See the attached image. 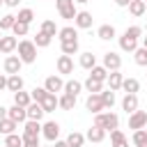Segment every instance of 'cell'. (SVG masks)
<instances>
[{"mask_svg": "<svg viewBox=\"0 0 147 147\" xmlns=\"http://www.w3.org/2000/svg\"><path fill=\"white\" fill-rule=\"evenodd\" d=\"M142 46H145V48H147V37H142Z\"/></svg>", "mask_w": 147, "mask_h": 147, "instance_id": "11a10c76", "label": "cell"}, {"mask_svg": "<svg viewBox=\"0 0 147 147\" xmlns=\"http://www.w3.org/2000/svg\"><path fill=\"white\" fill-rule=\"evenodd\" d=\"M5 74L7 76H11V74H21V67H23V60L18 57V55H7L5 57Z\"/></svg>", "mask_w": 147, "mask_h": 147, "instance_id": "8992f818", "label": "cell"}, {"mask_svg": "<svg viewBox=\"0 0 147 147\" xmlns=\"http://www.w3.org/2000/svg\"><path fill=\"white\" fill-rule=\"evenodd\" d=\"M60 48L64 55H76L78 53V39H69V41H60Z\"/></svg>", "mask_w": 147, "mask_h": 147, "instance_id": "d6a6232c", "label": "cell"}, {"mask_svg": "<svg viewBox=\"0 0 147 147\" xmlns=\"http://www.w3.org/2000/svg\"><path fill=\"white\" fill-rule=\"evenodd\" d=\"M124 32H126L129 37H133V39H140V34H142V28H140V25H131V28H126Z\"/></svg>", "mask_w": 147, "mask_h": 147, "instance_id": "7dc6e473", "label": "cell"}, {"mask_svg": "<svg viewBox=\"0 0 147 147\" xmlns=\"http://www.w3.org/2000/svg\"><path fill=\"white\" fill-rule=\"evenodd\" d=\"M129 14L131 16H142V14H147V7H145V2L142 0H131V5H129Z\"/></svg>", "mask_w": 147, "mask_h": 147, "instance_id": "4dcf8cb0", "label": "cell"}, {"mask_svg": "<svg viewBox=\"0 0 147 147\" xmlns=\"http://www.w3.org/2000/svg\"><path fill=\"white\" fill-rule=\"evenodd\" d=\"M57 99H60V108H62V110H74V106H76V99H78V96H74V94H67V92H62V94H60Z\"/></svg>", "mask_w": 147, "mask_h": 147, "instance_id": "83f0119b", "label": "cell"}, {"mask_svg": "<svg viewBox=\"0 0 147 147\" xmlns=\"http://www.w3.org/2000/svg\"><path fill=\"white\" fill-rule=\"evenodd\" d=\"M41 108H44L46 113H53L55 108H60V99H57V94L46 92V96H44V101H41Z\"/></svg>", "mask_w": 147, "mask_h": 147, "instance_id": "ac0fdd59", "label": "cell"}, {"mask_svg": "<svg viewBox=\"0 0 147 147\" xmlns=\"http://www.w3.org/2000/svg\"><path fill=\"white\" fill-rule=\"evenodd\" d=\"M23 76L21 74H11V76H7V90L9 92H18V90H23Z\"/></svg>", "mask_w": 147, "mask_h": 147, "instance_id": "cb8c5ba5", "label": "cell"}, {"mask_svg": "<svg viewBox=\"0 0 147 147\" xmlns=\"http://www.w3.org/2000/svg\"><path fill=\"white\" fill-rule=\"evenodd\" d=\"M18 2H21V0H5L7 7H18Z\"/></svg>", "mask_w": 147, "mask_h": 147, "instance_id": "816d5d0a", "label": "cell"}, {"mask_svg": "<svg viewBox=\"0 0 147 147\" xmlns=\"http://www.w3.org/2000/svg\"><path fill=\"white\" fill-rule=\"evenodd\" d=\"M2 90H7V76L5 74H0V92Z\"/></svg>", "mask_w": 147, "mask_h": 147, "instance_id": "c3c4849f", "label": "cell"}, {"mask_svg": "<svg viewBox=\"0 0 147 147\" xmlns=\"http://www.w3.org/2000/svg\"><path fill=\"white\" fill-rule=\"evenodd\" d=\"M46 92H48L46 87H34V90L30 92V96H32V101H39V103H41L44 96H46Z\"/></svg>", "mask_w": 147, "mask_h": 147, "instance_id": "f6af8a7d", "label": "cell"}, {"mask_svg": "<svg viewBox=\"0 0 147 147\" xmlns=\"http://www.w3.org/2000/svg\"><path fill=\"white\" fill-rule=\"evenodd\" d=\"M85 108H87L92 115L103 113L106 106H103V101H101V94H87V99H85Z\"/></svg>", "mask_w": 147, "mask_h": 147, "instance_id": "52a82bcc", "label": "cell"}, {"mask_svg": "<svg viewBox=\"0 0 147 147\" xmlns=\"http://www.w3.org/2000/svg\"><path fill=\"white\" fill-rule=\"evenodd\" d=\"M14 103H18V106H23V108H28V106L32 103V96H30V92H23V90H18V92H14Z\"/></svg>", "mask_w": 147, "mask_h": 147, "instance_id": "e575fe53", "label": "cell"}, {"mask_svg": "<svg viewBox=\"0 0 147 147\" xmlns=\"http://www.w3.org/2000/svg\"><path fill=\"white\" fill-rule=\"evenodd\" d=\"M25 110H28V119H37V122H41V117L46 115V110L41 108V103H39V101H32Z\"/></svg>", "mask_w": 147, "mask_h": 147, "instance_id": "d6986e66", "label": "cell"}, {"mask_svg": "<svg viewBox=\"0 0 147 147\" xmlns=\"http://www.w3.org/2000/svg\"><path fill=\"white\" fill-rule=\"evenodd\" d=\"M119 39V48L124 51V53H133L136 48H138V39H133V37H129L126 32L122 34V37H117Z\"/></svg>", "mask_w": 147, "mask_h": 147, "instance_id": "e0dca14e", "label": "cell"}, {"mask_svg": "<svg viewBox=\"0 0 147 147\" xmlns=\"http://www.w3.org/2000/svg\"><path fill=\"white\" fill-rule=\"evenodd\" d=\"M92 23H94V18H92V14L90 11H78L76 14V18H74V25L78 28V30H90L92 28Z\"/></svg>", "mask_w": 147, "mask_h": 147, "instance_id": "30bf717a", "label": "cell"}, {"mask_svg": "<svg viewBox=\"0 0 147 147\" xmlns=\"http://www.w3.org/2000/svg\"><path fill=\"white\" fill-rule=\"evenodd\" d=\"M78 64L83 67V69H92V67H96V55H92V51H85V53H80V57H78Z\"/></svg>", "mask_w": 147, "mask_h": 147, "instance_id": "603a6c76", "label": "cell"}, {"mask_svg": "<svg viewBox=\"0 0 147 147\" xmlns=\"http://www.w3.org/2000/svg\"><path fill=\"white\" fill-rule=\"evenodd\" d=\"M96 37H99V39H103V41H110V39H115V37H117V30H115V25L103 23V25H99Z\"/></svg>", "mask_w": 147, "mask_h": 147, "instance_id": "2e32d148", "label": "cell"}, {"mask_svg": "<svg viewBox=\"0 0 147 147\" xmlns=\"http://www.w3.org/2000/svg\"><path fill=\"white\" fill-rule=\"evenodd\" d=\"M99 94H101V101H103L106 110H110V108L115 106V92H113V90H103V92H99Z\"/></svg>", "mask_w": 147, "mask_h": 147, "instance_id": "60d3db41", "label": "cell"}, {"mask_svg": "<svg viewBox=\"0 0 147 147\" xmlns=\"http://www.w3.org/2000/svg\"><path fill=\"white\" fill-rule=\"evenodd\" d=\"M85 133H80V131H71L69 136H67V142H69V147H83L85 145Z\"/></svg>", "mask_w": 147, "mask_h": 147, "instance_id": "f1b7e54d", "label": "cell"}, {"mask_svg": "<svg viewBox=\"0 0 147 147\" xmlns=\"http://www.w3.org/2000/svg\"><path fill=\"white\" fill-rule=\"evenodd\" d=\"M74 2H76V5H87L90 0H74Z\"/></svg>", "mask_w": 147, "mask_h": 147, "instance_id": "db71d44e", "label": "cell"}, {"mask_svg": "<svg viewBox=\"0 0 147 147\" xmlns=\"http://www.w3.org/2000/svg\"><path fill=\"white\" fill-rule=\"evenodd\" d=\"M32 41H34V44H37V48H46V46H51V41H53V37H51V34H46V32H41V30H39V32H37V34H34V39H32Z\"/></svg>", "mask_w": 147, "mask_h": 147, "instance_id": "d590c367", "label": "cell"}, {"mask_svg": "<svg viewBox=\"0 0 147 147\" xmlns=\"http://www.w3.org/2000/svg\"><path fill=\"white\" fill-rule=\"evenodd\" d=\"M5 117H7V108H5V106H0V119H5Z\"/></svg>", "mask_w": 147, "mask_h": 147, "instance_id": "f5cc1de1", "label": "cell"}, {"mask_svg": "<svg viewBox=\"0 0 147 147\" xmlns=\"http://www.w3.org/2000/svg\"><path fill=\"white\" fill-rule=\"evenodd\" d=\"M103 85H106V83H101V80H94L92 76H87V80L83 83V87H85L90 94H99V92H103Z\"/></svg>", "mask_w": 147, "mask_h": 147, "instance_id": "484cf974", "label": "cell"}, {"mask_svg": "<svg viewBox=\"0 0 147 147\" xmlns=\"http://www.w3.org/2000/svg\"><path fill=\"white\" fill-rule=\"evenodd\" d=\"M145 7H147V2H145Z\"/></svg>", "mask_w": 147, "mask_h": 147, "instance_id": "91938a15", "label": "cell"}, {"mask_svg": "<svg viewBox=\"0 0 147 147\" xmlns=\"http://www.w3.org/2000/svg\"><path fill=\"white\" fill-rule=\"evenodd\" d=\"M28 30H30V25H28V23L16 21V23H14V28H11V34H14V37H25V34H28Z\"/></svg>", "mask_w": 147, "mask_h": 147, "instance_id": "7bdbcfd3", "label": "cell"}, {"mask_svg": "<svg viewBox=\"0 0 147 147\" xmlns=\"http://www.w3.org/2000/svg\"><path fill=\"white\" fill-rule=\"evenodd\" d=\"M55 7H57V14L67 21H74L78 9H76V2L74 0H55Z\"/></svg>", "mask_w": 147, "mask_h": 147, "instance_id": "3957f363", "label": "cell"}, {"mask_svg": "<svg viewBox=\"0 0 147 147\" xmlns=\"http://www.w3.org/2000/svg\"><path fill=\"white\" fill-rule=\"evenodd\" d=\"M23 136H41V122L25 119L23 122Z\"/></svg>", "mask_w": 147, "mask_h": 147, "instance_id": "ffe728a7", "label": "cell"}, {"mask_svg": "<svg viewBox=\"0 0 147 147\" xmlns=\"http://www.w3.org/2000/svg\"><path fill=\"white\" fill-rule=\"evenodd\" d=\"M142 2H147V0H142Z\"/></svg>", "mask_w": 147, "mask_h": 147, "instance_id": "680465c9", "label": "cell"}, {"mask_svg": "<svg viewBox=\"0 0 147 147\" xmlns=\"http://www.w3.org/2000/svg\"><path fill=\"white\" fill-rule=\"evenodd\" d=\"M110 147H129V140H126V136L119 129L110 131Z\"/></svg>", "mask_w": 147, "mask_h": 147, "instance_id": "d4e9b609", "label": "cell"}, {"mask_svg": "<svg viewBox=\"0 0 147 147\" xmlns=\"http://www.w3.org/2000/svg\"><path fill=\"white\" fill-rule=\"evenodd\" d=\"M145 30H147V25H145Z\"/></svg>", "mask_w": 147, "mask_h": 147, "instance_id": "94428289", "label": "cell"}, {"mask_svg": "<svg viewBox=\"0 0 147 147\" xmlns=\"http://www.w3.org/2000/svg\"><path fill=\"white\" fill-rule=\"evenodd\" d=\"M41 136H44L48 142H55V140L60 138V124H57L55 119L44 122V124H41Z\"/></svg>", "mask_w": 147, "mask_h": 147, "instance_id": "277c9868", "label": "cell"}, {"mask_svg": "<svg viewBox=\"0 0 147 147\" xmlns=\"http://www.w3.org/2000/svg\"><path fill=\"white\" fill-rule=\"evenodd\" d=\"M122 90H124V94H136V92L140 90V83H138V78H124V83H122Z\"/></svg>", "mask_w": 147, "mask_h": 147, "instance_id": "836d02e7", "label": "cell"}, {"mask_svg": "<svg viewBox=\"0 0 147 147\" xmlns=\"http://www.w3.org/2000/svg\"><path fill=\"white\" fill-rule=\"evenodd\" d=\"M122 110H126V115H131L133 110H138V94H124Z\"/></svg>", "mask_w": 147, "mask_h": 147, "instance_id": "7402d4cb", "label": "cell"}, {"mask_svg": "<svg viewBox=\"0 0 147 147\" xmlns=\"http://www.w3.org/2000/svg\"><path fill=\"white\" fill-rule=\"evenodd\" d=\"M57 39H60V41L78 39V28H76V25H64V28H60V32H57Z\"/></svg>", "mask_w": 147, "mask_h": 147, "instance_id": "44dd1931", "label": "cell"}, {"mask_svg": "<svg viewBox=\"0 0 147 147\" xmlns=\"http://www.w3.org/2000/svg\"><path fill=\"white\" fill-rule=\"evenodd\" d=\"M41 147H53V145H41Z\"/></svg>", "mask_w": 147, "mask_h": 147, "instance_id": "6f0895ef", "label": "cell"}, {"mask_svg": "<svg viewBox=\"0 0 147 147\" xmlns=\"http://www.w3.org/2000/svg\"><path fill=\"white\" fill-rule=\"evenodd\" d=\"M16 51H18V57L23 60V64H32L37 60V44L32 39H21Z\"/></svg>", "mask_w": 147, "mask_h": 147, "instance_id": "6da1fadb", "label": "cell"}, {"mask_svg": "<svg viewBox=\"0 0 147 147\" xmlns=\"http://www.w3.org/2000/svg\"><path fill=\"white\" fill-rule=\"evenodd\" d=\"M14 23H16V16H14V14H5V16L0 18V30H2V32H5V30H11Z\"/></svg>", "mask_w": 147, "mask_h": 147, "instance_id": "ee69618b", "label": "cell"}, {"mask_svg": "<svg viewBox=\"0 0 147 147\" xmlns=\"http://www.w3.org/2000/svg\"><path fill=\"white\" fill-rule=\"evenodd\" d=\"M41 32H46V34H51V37H55L57 32H60V28L55 25V21H51V18H46L44 23H41V28H39Z\"/></svg>", "mask_w": 147, "mask_h": 147, "instance_id": "ab89813d", "label": "cell"}, {"mask_svg": "<svg viewBox=\"0 0 147 147\" xmlns=\"http://www.w3.org/2000/svg\"><path fill=\"white\" fill-rule=\"evenodd\" d=\"M133 60H136L138 67H147V48L145 46H138L133 51Z\"/></svg>", "mask_w": 147, "mask_h": 147, "instance_id": "8d00e7d4", "label": "cell"}, {"mask_svg": "<svg viewBox=\"0 0 147 147\" xmlns=\"http://www.w3.org/2000/svg\"><path fill=\"white\" fill-rule=\"evenodd\" d=\"M23 147H41L39 136H23Z\"/></svg>", "mask_w": 147, "mask_h": 147, "instance_id": "bcb514c9", "label": "cell"}, {"mask_svg": "<svg viewBox=\"0 0 147 147\" xmlns=\"http://www.w3.org/2000/svg\"><path fill=\"white\" fill-rule=\"evenodd\" d=\"M53 147H69V142H67V140H60V138H57V140L53 142Z\"/></svg>", "mask_w": 147, "mask_h": 147, "instance_id": "681fc988", "label": "cell"}, {"mask_svg": "<svg viewBox=\"0 0 147 147\" xmlns=\"http://www.w3.org/2000/svg\"><path fill=\"white\" fill-rule=\"evenodd\" d=\"M64 92H67V94H74V96H78V94L83 92V83H80V80H76V78L64 80Z\"/></svg>", "mask_w": 147, "mask_h": 147, "instance_id": "4316f807", "label": "cell"}, {"mask_svg": "<svg viewBox=\"0 0 147 147\" xmlns=\"http://www.w3.org/2000/svg\"><path fill=\"white\" fill-rule=\"evenodd\" d=\"M16 21H23V23H32L34 21V11L30 9V7H23V9H18V16H16Z\"/></svg>", "mask_w": 147, "mask_h": 147, "instance_id": "f35d334b", "label": "cell"}, {"mask_svg": "<svg viewBox=\"0 0 147 147\" xmlns=\"http://www.w3.org/2000/svg\"><path fill=\"white\" fill-rule=\"evenodd\" d=\"M16 48H18V39H16L14 34H2V37H0V53L11 55Z\"/></svg>", "mask_w": 147, "mask_h": 147, "instance_id": "ba28073f", "label": "cell"}, {"mask_svg": "<svg viewBox=\"0 0 147 147\" xmlns=\"http://www.w3.org/2000/svg\"><path fill=\"white\" fill-rule=\"evenodd\" d=\"M94 124L106 129V131H115V129H119V117L115 113H110V110H103V113L94 115Z\"/></svg>", "mask_w": 147, "mask_h": 147, "instance_id": "7a4b0ae2", "label": "cell"}, {"mask_svg": "<svg viewBox=\"0 0 147 147\" xmlns=\"http://www.w3.org/2000/svg\"><path fill=\"white\" fill-rule=\"evenodd\" d=\"M131 140H133L136 147H147V131H145V129H136Z\"/></svg>", "mask_w": 147, "mask_h": 147, "instance_id": "74e56055", "label": "cell"}, {"mask_svg": "<svg viewBox=\"0 0 147 147\" xmlns=\"http://www.w3.org/2000/svg\"><path fill=\"white\" fill-rule=\"evenodd\" d=\"M103 67H106L108 71H117V69L122 67V57H119V53H115V51L103 53Z\"/></svg>", "mask_w": 147, "mask_h": 147, "instance_id": "9c48e42d", "label": "cell"}, {"mask_svg": "<svg viewBox=\"0 0 147 147\" xmlns=\"http://www.w3.org/2000/svg\"><path fill=\"white\" fill-rule=\"evenodd\" d=\"M55 67H57V74H62V76L74 74V60H71V55H64V53H62V55L57 57Z\"/></svg>", "mask_w": 147, "mask_h": 147, "instance_id": "8fae6325", "label": "cell"}, {"mask_svg": "<svg viewBox=\"0 0 147 147\" xmlns=\"http://www.w3.org/2000/svg\"><path fill=\"white\" fill-rule=\"evenodd\" d=\"M108 74H110V71H108L103 64H96V67H92V69H90V76H92L94 80H101V83H106Z\"/></svg>", "mask_w": 147, "mask_h": 147, "instance_id": "f546056e", "label": "cell"}, {"mask_svg": "<svg viewBox=\"0 0 147 147\" xmlns=\"http://www.w3.org/2000/svg\"><path fill=\"white\" fill-rule=\"evenodd\" d=\"M5 147H23V136H18V133L5 136Z\"/></svg>", "mask_w": 147, "mask_h": 147, "instance_id": "b9f144b4", "label": "cell"}, {"mask_svg": "<svg viewBox=\"0 0 147 147\" xmlns=\"http://www.w3.org/2000/svg\"><path fill=\"white\" fill-rule=\"evenodd\" d=\"M115 5H117V7H129L131 0H115Z\"/></svg>", "mask_w": 147, "mask_h": 147, "instance_id": "f907efd6", "label": "cell"}, {"mask_svg": "<svg viewBox=\"0 0 147 147\" xmlns=\"http://www.w3.org/2000/svg\"><path fill=\"white\" fill-rule=\"evenodd\" d=\"M122 83H124V76L119 74V69H117V71H110L108 78H106V85H108V90H113V92L122 90Z\"/></svg>", "mask_w": 147, "mask_h": 147, "instance_id": "9a60e30c", "label": "cell"}, {"mask_svg": "<svg viewBox=\"0 0 147 147\" xmlns=\"http://www.w3.org/2000/svg\"><path fill=\"white\" fill-rule=\"evenodd\" d=\"M16 129H18V124H16L14 119H9V117H5V119H0V133H2V136H9V133H16Z\"/></svg>", "mask_w": 147, "mask_h": 147, "instance_id": "1f68e13d", "label": "cell"}, {"mask_svg": "<svg viewBox=\"0 0 147 147\" xmlns=\"http://www.w3.org/2000/svg\"><path fill=\"white\" fill-rule=\"evenodd\" d=\"M7 117H9V119H14L16 124H23V122L28 119V110H25L23 106H18V103H14L11 108H7Z\"/></svg>", "mask_w": 147, "mask_h": 147, "instance_id": "7c38bea8", "label": "cell"}, {"mask_svg": "<svg viewBox=\"0 0 147 147\" xmlns=\"http://www.w3.org/2000/svg\"><path fill=\"white\" fill-rule=\"evenodd\" d=\"M129 129H147V113L145 110H133L129 115Z\"/></svg>", "mask_w": 147, "mask_h": 147, "instance_id": "5b68a950", "label": "cell"}, {"mask_svg": "<svg viewBox=\"0 0 147 147\" xmlns=\"http://www.w3.org/2000/svg\"><path fill=\"white\" fill-rule=\"evenodd\" d=\"M2 5H5V0H0V7H2Z\"/></svg>", "mask_w": 147, "mask_h": 147, "instance_id": "9f6ffc18", "label": "cell"}, {"mask_svg": "<svg viewBox=\"0 0 147 147\" xmlns=\"http://www.w3.org/2000/svg\"><path fill=\"white\" fill-rule=\"evenodd\" d=\"M44 87L48 90V92H53V94H57V92H64V80H62V76H48L46 78V83H44Z\"/></svg>", "mask_w": 147, "mask_h": 147, "instance_id": "4fadbf2b", "label": "cell"}, {"mask_svg": "<svg viewBox=\"0 0 147 147\" xmlns=\"http://www.w3.org/2000/svg\"><path fill=\"white\" fill-rule=\"evenodd\" d=\"M106 133H108L106 129H101V126H96V124H92V126L87 129V133H85V138H87L90 142H96V145H99V142H103V138H106Z\"/></svg>", "mask_w": 147, "mask_h": 147, "instance_id": "5bb4252c", "label": "cell"}]
</instances>
